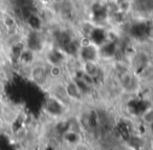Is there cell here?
Segmentation results:
<instances>
[{"instance_id":"cell-1","label":"cell","mask_w":153,"mask_h":150,"mask_svg":"<svg viewBox=\"0 0 153 150\" xmlns=\"http://www.w3.org/2000/svg\"><path fill=\"white\" fill-rule=\"evenodd\" d=\"M30 78L38 86H47L51 80L49 76L48 65L46 63L35 62L32 66H30Z\"/></svg>"},{"instance_id":"cell-2","label":"cell","mask_w":153,"mask_h":150,"mask_svg":"<svg viewBox=\"0 0 153 150\" xmlns=\"http://www.w3.org/2000/svg\"><path fill=\"white\" fill-rule=\"evenodd\" d=\"M64 88H65V93L67 96L68 100L71 102H79L82 101L84 98V93L78 86L76 82L74 80H69L64 84Z\"/></svg>"},{"instance_id":"cell-3","label":"cell","mask_w":153,"mask_h":150,"mask_svg":"<svg viewBox=\"0 0 153 150\" xmlns=\"http://www.w3.org/2000/svg\"><path fill=\"white\" fill-rule=\"evenodd\" d=\"M138 85V80L132 72H124L120 75V86L128 93H132L136 89Z\"/></svg>"},{"instance_id":"cell-4","label":"cell","mask_w":153,"mask_h":150,"mask_svg":"<svg viewBox=\"0 0 153 150\" xmlns=\"http://www.w3.org/2000/svg\"><path fill=\"white\" fill-rule=\"evenodd\" d=\"M81 64V72L85 76L91 78L92 80L98 78L100 75V66L98 61H82Z\"/></svg>"},{"instance_id":"cell-5","label":"cell","mask_w":153,"mask_h":150,"mask_svg":"<svg viewBox=\"0 0 153 150\" xmlns=\"http://www.w3.org/2000/svg\"><path fill=\"white\" fill-rule=\"evenodd\" d=\"M142 121L146 125H149L151 122H153V106L145 110L144 113L142 114Z\"/></svg>"},{"instance_id":"cell-6","label":"cell","mask_w":153,"mask_h":150,"mask_svg":"<svg viewBox=\"0 0 153 150\" xmlns=\"http://www.w3.org/2000/svg\"><path fill=\"white\" fill-rule=\"evenodd\" d=\"M147 127H148V130L150 132L151 137H153V122H151L149 125H147Z\"/></svg>"},{"instance_id":"cell-7","label":"cell","mask_w":153,"mask_h":150,"mask_svg":"<svg viewBox=\"0 0 153 150\" xmlns=\"http://www.w3.org/2000/svg\"><path fill=\"white\" fill-rule=\"evenodd\" d=\"M149 145H150L151 150H153V137H151V139H150V143H149Z\"/></svg>"},{"instance_id":"cell-8","label":"cell","mask_w":153,"mask_h":150,"mask_svg":"<svg viewBox=\"0 0 153 150\" xmlns=\"http://www.w3.org/2000/svg\"><path fill=\"white\" fill-rule=\"evenodd\" d=\"M0 28H1V21H0Z\"/></svg>"},{"instance_id":"cell-9","label":"cell","mask_w":153,"mask_h":150,"mask_svg":"<svg viewBox=\"0 0 153 150\" xmlns=\"http://www.w3.org/2000/svg\"><path fill=\"white\" fill-rule=\"evenodd\" d=\"M60 150H66V149H60Z\"/></svg>"},{"instance_id":"cell-10","label":"cell","mask_w":153,"mask_h":150,"mask_svg":"<svg viewBox=\"0 0 153 150\" xmlns=\"http://www.w3.org/2000/svg\"><path fill=\"white\" fill-rule=\"evenodd\" d=\"M0 2H1V0H0Z\"/></svg>"}]
</instances>
